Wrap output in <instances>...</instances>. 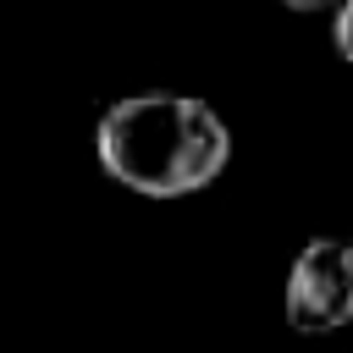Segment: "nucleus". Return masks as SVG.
Returning <instances> with one entry per match:
<instances>
[{
  "instance_id": "7ed1b4c3",
  "label": "nucleus",
  "mask_w": 353,
  "mask_h": 353,
  "mask_svg": "<svg viewBox=\"0 0 353 353\" xmlns=\"http://www.w3.org/2000/svg\"><path fill=\"white\" fill-rule=\"evenodd\" d=\"M331 44H336L342 61H353V0H342V6L331 11Z\"/></svg>"
},
{
  "instance_id": "f257e3e1",
  "label": "nucleus",
  "mask_w": 353,
  "mask_h": 353,
  "mask_svg": "<svg viewBox=\"0 0 353 353\" xmlns=\"http://www.w3.org/2000/svg\"><path fill=\"white\" fill-rule=\"evenodd\" d=\"M94 160L138 199L204 193L232 160V127L199 94H121L94 116Z\"/></svg>"
},
{
  "instance_id": "20e7f679",
  "label": "nucleus",
  "mask_w": 353,
  "mask_h": 353,
  "mask_svg": "<svg viewBox=\"0 0 353 353\" xmlns=\"http://www.w3.org/2000/svg\"><path fill=\"white\" fill-rule=\"evenodd\" d=\"M287 11H336L342 0H281Z\"/></svg>"
},
{
  "instance_id": "f03ea898",
  "label": "nucleus",
  "mask_w": 353,
  "mask_h": 353,
  "mask_svg": "<svg viewBox=\"0 0 353 353\" xmlns=\"http://www.w3.org/2000/svg\"><path fill=\"white\" fill-rule=\"evenodd\" d=\"M281 314L298 336H331L353 325V237H309L292 254Z\"/></svg>"
}]
</instances>
